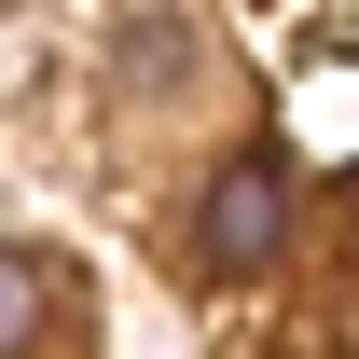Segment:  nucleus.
Here are the masks:
<instances>
[{
  "label": "nucleus",
  "instance_id": "2",
  "mask_svg": "<svg viewBox=\"0 0 359 359\" xmlns=\"http://www.w3.org/2000/svg\"><path fill=\"white\" fill-rule=\"evenodd\" d=\"M42 318H55V263L42 249H0V359L42 346Z\"/></svg>",
  "mask_w": 359,
  "mask_h": 359
},
{
  "label": "nucleus",
  "instance_id": "1",
  "mask_svg": "<svg viewBox=\"0 0 359 359\" xmlns=\"http://www.w3.org/2000/svg\"><path fill=\"white\" fill-rule=\"evenodd\" d=\"M276 249H290V166L276 152H235L222 180H208V222H194V276H263Z\"/></svg>",
  "mask_w": 359,
  "mask_h": 359
}]
</instances>
